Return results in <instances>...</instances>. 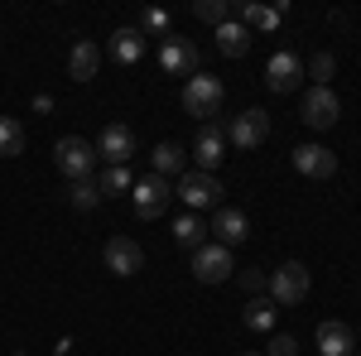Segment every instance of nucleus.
<instances>
[{"label": "nucleus", "instance_id": "obj_24", "mask_svg": "<svg viewBox=\"0 0 361 356\" xmlns=\"http://www.w3.org/2000/svg\"><path fill=\"white\" fill-rule=\"evenodd\" d=\"M25 154V125L15 116H0V159H15Z\"/></svg>", "mask_w": 361, "mask_h": 356}, {"label": "nucleus", "instance_id": "obj_14", "mask_svg": "<svg viewBox=\"0 0 361 356\" xmlns=\"http://www.w3.org/2000/svg\"><path fill=\"white\" fill-rule=\"evenodd\" d=\"M207 231H212V236H217V246H241V241H246L250 236V221H246V212H241V207H217V212H212V226H207Z\"/></svg>", "mask_w": 361, "mask_h": 356}, {"label": "nucleus", "instance_id": "obj_16", "mask_svg": "<svg viewBox=\"0 0 361 356\" xmlns=\"http://www.w3.org/2000/svg\"><path fill=\"white\" fill-rule=\"evenodd\" d=\"M313 347L323 356H352V347H357V337H352V328L347 323H337V318H328L323 328H318V337H313Z\"/></svg>", "mask_w": 361, "mask_h": 356}, {"label": "nucleus", "instance_id": "obj_31", "mask_svg": "<svg viewBox=\"0 0 361 356\" xmlns=\"http://www.w3.org/2000/svg\"><path fill=\"white\" fill-rule=\"evenodd\" d=\"M241 289H250V294H260V289H270V279H265L260 270H246V274H241Z\"/></svg>", "mask_w": 361, "mask_h": 356}, {"label": "nucleus", "instance_id": "obj_7", "mask_svg": "<svg viewBox=\"0 0 361 356\" xmlns=\"http://www.w3.org/2000/svg\"><path fill=\"white\" fill-rule=\"evenodd\" d=\"M265 140H270V116H265L260 106L231 116V125H226V145H236V149H260Z\"/></svg>", "mask_w": 361, "mask_h": 356}, {"label": "nucleus", "instance_id": "obj_8", "mask_svg": "<svg viewBox=\"0 0 361 356\" xmlns=\"http://www.w3.org/2000/svg\"><path fill=\"white\" fill-rule=\"evenodd\" d=\"M222 159H226V125H222V121H202L197 145H193L197 173H217V164H222Z\"/></svg>", "mask_w": 361, "mask_h": 356}, {"label": "nucleus", "instance_id": "obj_32", "mask_svg": "<svg viewBox=\"0 0 361 356\" xmlns=\"http://www.w3.org/2000/svg\"><path fill=\"white\" fill-rule=\"evenodd\" d=\"M241 356H265V352H241Z\"/></svg>", "mask_w": 361, "mask_h": 356}, {"label": "nucleus", "instance_id": "obj_20", "mask_svg": "<svg viewBox=\"0 0 361 356\" xmlns=\"http://www.w3.org/2000/svg\"><path fill=\"white\" fill-rule=\"evenodd\" d=\"M111 58L121 63V68H130V63H140V58H145V34H140L135 25L116 29V34H111Z\"/></svg>", "mask_w": 361, "mask_h": 356}, {"label": "nucleus", "instance_id": "obj_5", "mask_svg": "<svg viewBox=\"0 0 361 356\" xmlns=\"http://www.w3.org/2000/svg\"><path fill=\"white\" fill-rule=\"evenodd\" d=\"M130 202H135L140 221H159L169 212V202H173V183L159 178V173H149V178H140L135 188H130Z\"/></svg>", "mask_w": 361, "mask_h": 356}, {"label": "nucleus", "instance_id": "obj_27", "mask_svg": "<svg viewBox=\"0 0 361 356\" xmlns=\"http://www.w3.org/2000/svg\"><path fill=\"white\" fill-rule=\"evenodd\" d=\"M68 202H73L78 212H92V207L102 202V188H97V178H82V183H73V188H68Z\"/></svg>", "mask_w": 361, "mask_h": 356}, {"label": "nucleus", "instance_id": "obj_26", "mask_svg": "<svg viewBox=\"0 0 361 356\" xmlns=\"http://www.w3.org/2000/svg\"><path fill=\"white\" fill-rule=\"evenodd\" d=\"M97 188H102V197H116V192H130L135 183H130V168L126 164H111L102 178H97Z\"/></svg>", "mask_w": 361, "mask_h": 356}, {"label": "nucleus", "instance_id": "obj_13", "mask_svg": "<svg viewBox=\"0 0 361 356\" xmlns=\"http://www.w3.org/2000/svg\"><path fill=\"white\" fill-rule=\"evenodd\" d=\"M130 154H135V130L121 125V121H111V125L97 135V159H106V164H126Z\"/></svg>", "mask_w": 361, "mask_h": 356}, {"label": "nucleus", "instance_id": "obj_15", "mask_svg": "<svg viewBox=\"0 0 361 356\" xmlns=\"http://www.w3.org/2000/svg\"><path fill=\"white\" fill-rule=\"evenodd\" d=\"M294 168H299L304 178H333L337 154L328 149V145H299V149H294Z\"/></svg>", "mask_w": 361, "mask_h": 356}, {"label": "nucleus", "instance_id": "obj_23", "mask_svg": "<svg viewBox=\"0 0 361 356\" xmlns=\"http://www.w3.org/2000/svg\"><path fill=\"white\" fill-rule=\"evenodd\" d=\"M173 241H178L183 250L207 246V221L197 217V212H188V217H178V221H173Z\"/></svg>", "mask_w": 361, "mask_h": 356}, {"label": "nucleus", "instance_id": "obj_30", "mask_svg": "<svg viewBox=\"0 0 361 356\" xmlns=\"http://www.w3.org/2000/svg\"><path fill=\"white\" fill-rule=\"evenodd\" d=\"M265 356H299V342H294L289 332H275V337H270V352H265Z\"/></svg>", "mask_w": 361, "mask_h": 356}, {"label": "nucleus", "instance_id": "obj_6", "mask_svg": "<svg viewBox=\"0 0 361 356\" xmlns=\"http://www.w3.org/2000/svg\"><path fill=\"white\" fill-rule=\"evenodd\" d=\"M337 116H342V102H337L333 87H308L304 92V106H299V121L308 130H333Z\"/></svg>", "mask_w": 361, "mask_h": 356}, {"label": "nucleus", "instance_id": "obj_21", "mask_svg": "<svg viewBox=\"0 0 361 356\" xmlns=\"http://www.w3.org/2000/svg\"><path fill=\"white\" fill-rule=\"evenodd\" d=\"M275 303H270V294H255V299L246 303V308H241V323H246L250 332H270L275 328Z\"/></svg>", "mask_w": 361, "mask_h": 356}, {"label": "nucleus", "instance_id": "obj_22", "mask_svg": "<svg viewBox=\"0 0 361 356\" xmlns=\"http://www.w3.org/2000/svg\"><path fill=\"white\" fill-rule=\"evenodd\" d=\"M250 39H255V34H250L241 20H226V25L217 29V49H222L226 58H241V54L250 49Z\"/></svg>", "mask_w": 361, "mask_h": 356}, {"label": "nucleus", "instance_id": "obj_4", "mask_svg": "<svg viewBox=\"0 0 361 356\" xmlns=\"http://www.w3.org/2000/svg\"><path fill=\"white\" fill-rule=\"evenodd\" d=\"M308 284H313V279H308L304 260H284V265L270 274V289H265V294H270V303H279V308H294V303L308 299Z\"/></svg>", "mask_w": 361, "mask_h": 356}, {"label": "nucleus", "instance_id": "obj_12", "mask_svg": "<svg viewBox=\"0 0 361 356\" xmlns=\"http://www.w3.org/2000/svg\"><path fill=\"white\" fill-rule=\"evenodd\" d=\"M102 255H106V270L121 274V279H130V274L145 270V250H140V241H130V236H111Z\"/></svg>", "mask_w": 361, "mask_h": 356}, {"label": "nucleus", "instance_id": "obj_3", "mask_svg": "<svg viewBox=\"0 0 361 356\" xmlns=\"http://www.w3.org/2000/svg\"><path fill=\"white\" fill-rule=\"evenodd\" d=\"M173 197L188 207V212H202V207H222V183H217V173H197V168H188L178 183H173Z\"/></svg>", "mask_w": 361, "mask_h": 356}, {"label": "nucleus", "instance_id": "obj_25", "mask_svg": "<svg viewBox=\"0 0 361 356\" xmlns=\"http://www.w3.org/2000/svg\"><path fill=\"white\" fill-rule=\"evenodd\" d=\"M193 15L202 20V25L222 29L226 20H236V5H231V0H197V5H193Z\"/></svg>", "mask_w": 361, "mask_h": 356}, {"label": "nucleus", "instance_id": "obj_29", "mask_svg": "<svg viewBox=\"0 0 361 356\" xmlns=\"http://www.w3.org/2000/svg\"><path fill=\"white\" fill-rule=\"evenodd\" d=\"M135 29L140 34H169V10H145Z\"/></svg>", "mask_w": 361, "mask_h": 356}, {"label": "nucleus", "instance_id": "obj_10", "mask_svg": "<svg viewBox=\"0 0 361 356\" xmlns=\"http://www.w3.org/2000/svg\"><path fill=\"white\" fill-rule=\"evenodd\" d=\"M299 78H304V58L299 54H289V49L270 54V63H265V87H270L275 97H289V92L299 87Z\"/></svg>", "mask_w": 361, "mask_h": 356}, {"label": "nucleus", "instance_id": "obj_9", "mask_svg": "<svg viewBox=\"0 0 361 356\" xmlns=\"http://www.w3.org/2000/svg\"><path fill=\"white\" fill-rule=\"evenodd\" d=\"M159 68H164L169 78H193L197 73V44L183 39V34H164V44H159Z\"/></svg>", "mask_w": 361, "mask_h": 356}, {"label": "nucleus", "instance_id": "obj_17", "mask_svg": "<svg viewBox=\"0 0 361 356\" xmlns=\"http://www.w3.org/2000/svg\"><path fill=\"white\" fill-rule=\"evenodd\" d=\"M97 68H102V49H97L92 39H78L73 54H68V73H73V82H92Z\"/></svg>", "mask_w": 361, "mask_h": 356}, {"label": "nucleus", "instance_id": "obj_2", "mask_svg": "<svg viewBox=\"0 0 361 356\" xmlns=\"http://www.w3.org/2000/svg\"><path fill=\"white\" fill-rule=\"evenodd\" d=\"M222 97H226V87L217 82L212 73H193V78L183 82V111H188V116H197V121H217Z\"/></svg>", "mask_w": 361, "mask_h": 356}, {"label": "nucleus", "instance_id": "obj_28", "mask_svg": "<svg viewBox=\"0 0 361 356\" xmlns=\"http://www.w3.org/2000/svg\"><path fill=\"white\" fill-rule=\"evenodd\" d=\"M333 73H337V58L333 54H313V58H308V68H304V78H313V87H328V82H333Z\"/></svg>", "mask_w": 361, "mask_h": 356}, {"label": "nucleus", "instance_id": "obj_19", "mask_svg": "<svg viewBox=\"0 0 361 356\" xmlns=\"http://www.w3.org/2000/svg\"><path fill=\"white\" fill-rule=\"evenodd\" d=\"M149 159H154V173H159V178H173V173L183 178V173H188V149L173 145V140H159Z\"/></svg>", "mask_w": 361, "mask_h": 356}, {"label": "nucleus", "instance_id": "obj_33", "mask_svg": "<svg viewBox=\"0 0 361 356\" xmlns=\"http://www.w3.org/2000/svg\"><path fill=\"white\" fill-rule=\"evenodd\" d=\"M357 356H361V352H357Z\"/></svg>", "mask_w": 361, "mask_h": 356}, {"label": "nucleus", "instance_id": "obj_1", "mask_svg": "<svg viewBox=\"0 0 361 356\" xmlns=\"http://www.w3.org/2000/svg\"><path fill=\"white\" fill-rule=\"evenodd\" d=\"M54 164L63 168L68 183H82V178L97 173V145H87L82 135H63L54 145Z\"/></svg>", "mask_w": 361, "mask_h": 356}, {"label": "nucleus", "instance_id": "obj_11", "mask_svg": "<svg viewBox=\"0 0 361 356\" xmlns=\"http://www.w3.org/2000/svg\"><path fill=\"white\" fill-rule=\"evenodd\" d=\"M231 270H236V260H231L226 246H197L193 250V279L197 284H222V279H231Z\"/></svg>", "mask_w": 361, "mask_h": 356}, {"label": "nucleus", "instance_id": "obj_18", "mask_svg": "<svg viewBox=\"0 0 361 356\" xmlns=\"http://www.w3.org/2000/svg\"><path fill=\"white\" fill-rule=\"evenodd\" d=\"M236 20L250 34H275L279 20H284V5H236Z\"/></svg>", "mask_w": 361, "mask_h": 356}]
</instances>
